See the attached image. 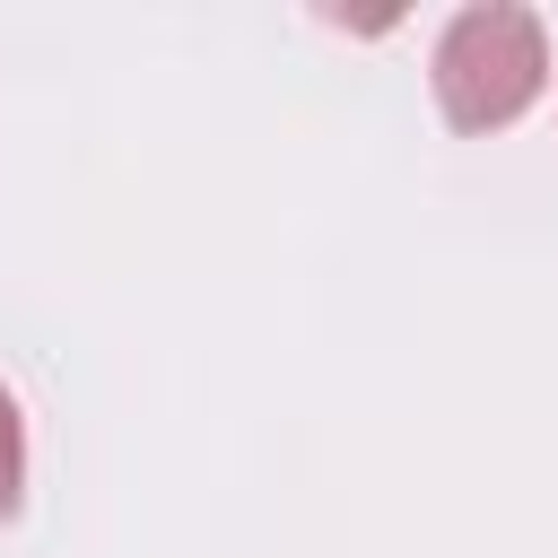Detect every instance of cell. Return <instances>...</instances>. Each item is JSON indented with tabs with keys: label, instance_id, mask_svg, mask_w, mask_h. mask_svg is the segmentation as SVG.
<instances>
[{
	"label": "cell",
	"instance_id": "6da1fadb",
	"mask_svg": "<svg viewBox=\"0 0 558 558\" xmlns=\"http://www.w3.org/2000/svg\"><path fill=\"white\" fill-rule=\"evenodd\" d=\"M549 87V35L514 0H480L436 35V105L453 131H506Z\"/></svg>",
	"mask_w": 558,
	"mask_h": 558
},
{
	"label": "cell",
	"instance_id": "7a4b0ae2",
	"mask_svg": "<svg viewBox=\"0 0 558 558\" xmlns=\"http://www.w3.org/2000/svg\"><path fill=\"white\" fill-rule=\"evenodd\" d=\"M26 506V418H17V392L0 384V523Z\"/></svg>",
	"mask_w": 558,
	"mask_h": 558
}]
</instances>
